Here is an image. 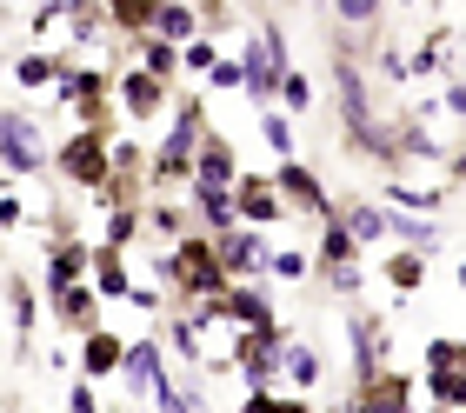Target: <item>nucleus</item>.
Instances as JSON below:
<instances>
[{
    "mask_svg": "<svg viewBox=\"0 0 466 413\" xmlns=\"http://www.w3.org/2000/svg\"><path fill=\"white\" fill-rule=\"evenodd\" d=\"M393 201L400 207H440V193L433 187H393Z\"/></svg>",
    "mask_w": 466,
    "mask_h": 413,
    "instance_id": "nucleus-34",
    "label": "nucleus"
},
{
    "mask_svg": "<svg viewBox=\"0 0 466 413\" xmlns=\"http://www.w3.org/2000/svg\"><path fill=\"white\" fill-rule=\"evenodd\" d=\"M194 181H200V187H227V181H233V147H227L220 134H207V140H200V167H194Z\"/></svg>",
    "mask_w": 466,
    "mask_h": 413,
    "instance_id": "nucleus-12",
    "label": "nucleus"
},
{
    "mask_svg": "<svg viewBox=\"0 0 466 413\" xmlns=\"http://www.w3.org/2000/svg\"><path fill=\"white\" fill-rule=\"evenodd\" d=\"M60 167H67L80 187H100V181L114 173V160H107V140H100L94 127H80V134H74L67 147H60Z\"/></svg>",
    "mask_w": 466,
    "mask_h": 413,
    "instance_id": "nucleus-3",
    "label": "nucleus"
},
{
    "mask_svg": "<svg viewBox=\"0 0 466 413\" xmlns=\"http://www.w3.org/2000/svg\"><path fill=\"white\" fill-rule=\"evenodd\" d=\"M360 413H407V374H380L373 387H360Z\"/></svg>",
    "mask_w": 466,
    "mask_h": 413,
    "instance_id": "nucleus-10",
    "label": "nucleus"
},
{
    "mask_svg": "<svg viewBox=\"0 0 466 413\" xmlns=\"http://www.w3.org/2000/svg\"><path fill=\"white\" fill-rule=\"evenodd\" d=\"M214 253H220V267L233 274V280H247V274H260V267H273V253L253 241V233H227V241H214Z\"/></svg>",
    "mask_w": 466,
    "mask_h": 413,
    "instance_id": "nucleus-6",
    "label": "nucleus"
},
{
    "mask_svg": "<svg viewBox=\"0 0 466 413\" xmlns=\"http://www.w3.org/2000/svg\"><path fill=\"white\" fill-rule=\"evenodd\" d=\"M333 14H340V20H347V27H360V20H373L380 7H373V0H340V7H333Z\"/></svg>",
    "mask_w": 466,
    "mask_h": 413,
    "instance_id": "nucleus-36",
    "label": "nucleus"
},
{
    "mask_svg": "<svg viewBox=\"0 0 466 413\" xmlns=\"http://www.w3.org/2000/svg\"><path fill=\"white\" fill-rule=\"evenodd\" d=\"M427 374H466V346L460 340H433L427 346Z\"/></svg>",
    "mask_w": 466,
    "mask_h": 413,
    "instance_id": "nucleus-22",
    "label": "nucleus"
},
{
    "mask_svg": "<svg viewBox=\"0 0 466 413\" xmlns=\"http://www.w3.org/2000/svg\"><path fill=\"white\" fill-rule=\"evenodd\" d=\"M200 213H207V227L220 233H233V213H240V201H227V187H200Z\"/></svg>",
    "mask_w": 466,
    "mask_h": 413,
    "instance_id": "nucleus-19",
    "label": "nucleus"
},
{
    "mask_svg": "<svg viewBox=\"0 0 466 413\" xmlns=\"http://www.w3.org/2000/svg\"><path fill=\"white\" fill-rule=\"evenodd\" d=\"M333 80H340V114H347V127H353V140L360 134H367V87H360V60L340 47V54H333Z\"/></svg>",
    "mask_w": 466,
    "mask_h": 413,
    "instance_id": "nucleus-5",
    "label": "nucleus"
},
{
    "mask_svg": "<svg viewBox=\"0 0 466 413\" xmlns=\"http://www.w3.org/2000/svg\"><path fill=\"white\" fill-rule=\"evenodd\" d=\"M280 367H287V380L300 387V394H307V387H320V354H313V346H300V340H293L287 354H280Z\"/></svg>",
    "mask_w": 466,
    "mask_h": 413,
    "instance_id": "nucleus-18",
    "label": "nucleus"
},
{
    "mask_svg": "<svg viewBox=\"0 0 466 413\" xmlns=\"http://www.w3.org/2000/svg\"><path fill=\"white\" fill-rule=\"evenodd\" d=\"M167 280H180L187 294H214V300H220V287H227V267H220V253L207 247V241H187L174 260H167Z\"/></svg>",
    "mask_w": 466,
    "mask_h": 413,
    "instance_id": "nucleus-2",
    "label": "nucleus"
},
{
    "mask_svg": "<svg viewBox=\"0 0 466 413\" xmlns=\"http://www.w3.org/2000/svg\"><path fill=\"white\" fill-rule=\"evenodd\" d=\"M14 80H20V87H47V80H60V60H54V54H27V60L14 67Z\"/></svg>",
    "mask_w": 466,
    "mask_h": 413,
    "instance_id": "nucleus-23",
    "label": "nucleus"
},
{
    "mask_svg": "<svg viewBox=\"0 0 466 413\" xmlns=\"http://www.w3.org/2000/svg\"><path fill=\"white\" fill-rule=\"evenodd\" d=\"M287 34H280V20H260V34H253V47H247V94L267 107V94H280L287 87Z\"/></svg>",
    "mask_w": 466,
    "mask_h": 413,
    "instance_id": "nucleus-1",
    "label": "nucleus"
},
{
    "mask_svg": "<svg viewBox=\"0 0 466 413\" xmlns=\"http://www.w3.org/2000/svg\"><path fill=\"white\" fill-rule=\"evenodd\" d=\"M0 134H7V173H34L40 167V140H34L27 107H7V114H0Z\"/></svg>",
    "mask_w": 466,
    "mask_h": 413,
    "instance_id": "nucleus-4",
    "label": "nucleus"
},
{
    "mask_svg": "<svg viewBox=\"0 0 466 413\" xmlns=\"http://www.w3.org/2000/svg\"><path fill=\"white\" fill-rule=\"evenodd\" d=\"M180 60H187V47H167L160 34H147V40H140V74H154V80H167V74L180 67Z\"/></svg>",
    "mask_w": 466,
    "mask_h": 413,
    "instance_id": "nucleus-16",
    "label": "nucleus"
},
{
    "mask_svg": "<svg viewBox=\"0 0 466 413\" xmlns=\"http://www.w3.org/2000/svg\"><path fill=\"white\" fill-rule=\"evenodd\" d=\"M94 280H100V294H134V287H127V267H120V247L94 253Z\"/></svg>",
    "mask_w": 466,
    "mask_h": 413,
    "instance_id": "nucleus-21",
    "label": "nucleus"
},
{
    "mask_svg": "<svg viewBox=\"0 0 466 413\" xmlns=\"http://www.w3.org/2000/svg\"><path fill=\"white\" fill-rule=\"evenodd\" d=\"M187 67H200V74H214V67H220V54H214V40H194V47H187Z\"/></svg>",
    "mask_w": 466,
    "mask_h": 413,
    "instance_id": "nucleus-33",
    "label": "nucleus"
},
{
    "mask_svg": "<svg viewBox=\"0 0 466 413\" xmlns=\"http://www.w3.org/2000/svg\"><path fill=\"white\" fill-rule=\"evenodd\" d=\"M120 374H127V387H134V394H160V346L154 340H127V367H120Z\"/></svg>",
    "mask_w": 466,
    "mask_h": 413,
    "instance_id": "nucleus-8",
    "label": "nucleus"
},
{
    "mask_svg": "<svg viewBox=\"0 0 466 413\" xmlns=\"http://www.w3.org/2000/svg\"><path fill=\"white\" fill-rule=\"evenodd\" d=\"M280 100L293 107V114H307V100H313V87H307V74H287V87H280Z\"/></svg>",
    "mask_w": 466,
    "mask_h": 413,
    "instance_id": "nucleus-31",
    "label": "nucleus"
},
{
    "mask_svg": "<svg viewBox=\"0 0 466 413\" xmlns=\"http://www.w3.org/2000/svg\"><path fill=\"white\" fill-rule=\"evenodd\" d=\"M154 227L160 233H180V207H154Z\"/></svg>",
    "mask_w": 466,
    "mask_h": 413,
    "instance_id": "nucleus-40",
    "label": "nucleus"
},
{
    "mask_svg": "<svg viewBox=\"0 0 466 413\" xmlns=\"http://www.w3.org/2000/svg\"><path fill=\"white\" fill-rule=\"evenodd\" d=\"M214 87H247V67H240V60H220V67H214Z\"/></svg>",
    "mask_w": 466,
    "mask_h": 413,
    "instance_id": "nucleus-37",
    "label": "nucleus"
},
{
    "mask_svg": "<svg viewBox=\"0 0 466 413\" xmlns=\"http://www.w3.org/2000/svg\"><path fill=\"white\" fill-rule=\"evenodd\" d=\"M387 274H393V287H420V280H427V260H420V253H400Z\"/></svg>",
    "mask_w": 466,
    "mask_h": 413,
    "instance_id": "nucleus-29",
    "label": "nucleus"
},
{
    "mask_svg": "<svg viewBox=\"0 0 466 413\" xmlns=\"http://www.w3.org/2000/svg\"><path fill=\"white\" fill-rule=\"evenodd\" d=\"M353 253H360V241L340 227V221H327V241H320V267L327 274H353Z\"/></svg>",
    "mask_w": 466,
    "mask_h": 413,
    "instance_id": "nucleus-15",
    "label": "nucleus"
},
{
    "mask_svg": "<svg viewBox=\"0 0 466 413\" xmlns=\"http://www.w3.org/2000/svg\"><path fill=\"white\" fill-rule=\"evenodd\" d=\"M273 274L280 280H307V253H273Z\"/></svg>",
    "mask_w": 466,
    "mask_h": 413,
    "instance_id": "nucleus-35",
    "label": "nucleus"
},
{
    "mask_svg": "<svg viewBox=\"0 0 466 413\" xmlns=\"http://www.w3.org/2000/svg\"><path fill=\"white\" fill-rule=\"evenodd\" d=\"M107 14L120 20V27H154V20H160V7H154V0H114Z\"/></svg>",
    "mask_w": 466,
    "mask_h": 413,
    "instance_id": "nucleus-25",
    "label": "nucleus"
},
{
    "mask_svg": "<svg viewBox=\"0 0 466 413\" xmlns=\"http://www.w3.org/2000/svg\"><path fill=\"white\" fill-rule=\"evenodd\" d=\"M260 134H267L273 154H293V134H287V120H280V114H260Z\"/></svg>",
    "mask_w": 466,
    "mask_h": 413,
    "instance_id": "nucleus-30",
    "label": "nucleus"
},
{
    "mask_svg": "<svg viewBox=\"0 0 466 413\" xmlns=\"http://www.w3.org/2000/svg\"><path fill=\"white\" fill-rule=\"evenodd\" d=\"M427 387L440 407H466V374H427Z\"/></svg>",
    "mask_w": 466,
    "mask_h": 413,
    "instance_id": "nucleus-27",
    "label": "nucleus"
},
{
    "mask_svg": "<svg viewBox=\"0 0 466 413\" xmlns=\"http://www.w3.org/2000/svg\"><path fill=\"white\" fill-rule=\"evenodd\" d=\"M387 233H400V241L420 247V253L433 247V227H427V221H413V213H387Z\"/></svg>",
    "mask_w": 466,
    "mask_h": 413,
    "instance_id": "nucleus-24",
    "label": "nucleus"
},
{
    "mask_svg": "<svg viewBox=\"0 0 466 413\" xmlns=\"http://www.w3.org/2000/svg\"><path fill=\"white\" fill-rule=\"evenodd\" d=\"M80 367H87V374L100 380V374H114V367H127V346H120L114 334H94V340H87V354H80Z\"/></svg>",
    "mask_w": 466,
    "mask_h": 413,
    "instance_id": "nucleus-17",
    "label": "nucleus"
},
{
    "mask_svg": "<svg viewBox=\"0 0 466 413\" xmlns=\"http://www.w3.org/2000/svg\"><path fill=\"white\" fill-rule=\"evenodd\" d=\"M447 114H466V87H460V80L447 87Z\"/></svg>",
    "mask_w": 466,
    "mask_h": 413,
    "instance_id": "nucleus-41",
    "label": "nucleus"
},
{
    "mask_svg": "<svg viewBox=\"0 0 466 413\" xmlns=\"http://www.w3.org/2000/svg\"><path fill=\"white\" fill-rule=\"evenodd\" d=\"M54 314H67L74 327H87V320H94V294H80V287H74V294H60V300H54Z\"/></svg>",
    "mask_w": 466,
    "mask_h": 413,
    "instance_id": "nucleus-28",
    "label": "nucleus"
},
{
    "mask_svg": "<svg viewBox=\"0 0 466 413\" xmlns=\"http://www.w3.org/2000/svg\"><path fill=\"white\" fill-rule=\"evenodd\" d=\"M67 413H100V400H94V387H74V400H67Z\"/></svg>",
    "mask_w": 466,
    "mask_h": 413,
    "instance_id": "nucleus-38",
    "label": "nucleus"
},
{
    "mask_svg": "<svg viewBox=\"0 0 466 413\" xmlns=\"http://www.w3.org/2000/svg\"><path fill=\"white\" fill-rule=\"evenodd\" d=\"M194 27H200V14H194V7H180V0H160V20H154V34L167 40V47H180V40L194 47Z\"/></svg>",
    "mask_w": 466,
    "mask_h": 413,
    "instance_id": "nucleus-13",
    "label": "nucleus"
},
{
    "mask_svg": "<svg viewBox=\"0 0 466 413\" xmlns=\"http://www.w3.org/2000/svg\"><path fill=\"white\" fill-rule=\"evenodd\" d=\"M453 173H460V181H466V154H460V160H453Z\"/></svg>",
    "mask_w": 466,
    "mask_h": 413,
    "instance_id": "nucleus-42",
    "label": "nucleus"
},
{
    "mask_svg": "<svg viewBox=\"0 0 466 413\" xmlns=\"http://www.w3.org/2000/svg\"><path fill=\"white\" fill-rule=\"evenodd\" d=\"M233 201H240V221L247 227H267V221H280V193H273V187H260V181H240V193H233Z\"/></svg>",
    "mask_w": 466,
    "mask_h": 413,
    "instance_id": "nucleus-9",
    "label": "nucleus"
},
{
    "mask_svg": "<svg viewBox=\"0 0 466 413\" xmlns=\"http://www.w3.org/2000/svg\"><path fill=\"white\" fill-rule=\"evenodd\" d=\"M107 241L120 247V241H134V213H114V227H107Z\"/></svg>",
    "mask_w": 466,
    "mask_h": 413,
    "instance_id": "nucleus-39",
    "label": "nucleus"
},
{
    "mask_svg": "<svg viewBox=\"0 0 466 413\" xmlns=\"http://www.w3.org/2000/svg\"><path fill=\"white\" fill-rule=\"evenodd\" d=\"M280 187H287L293 201H300V207L313 213V221H340V213H333V201H327V187L313 181V173H307L300 160H287V167H280Z\"/></svg>",
    "mask_w": 466,
    "mask_h": 413,
    "instance_id": "nucleus-7",
    "label": "nucleus"
},
{
    "mask_svg": "<svg viewBox=\"0 0 466 413\" xmlns=\"http://www.w3.org/2000/svg\"><path fill=\"white\" fill-rule=\"evenodd\" d=\"M120 100H127V114H134V120H154L160 114V80L154 74H127Z\"/></svg>",
    "mask_w": 466,
    "mask_h": 413,
    "instance_id": "nucleus-14",
    "label": "nucleus"
},
{
    "mask_svg": "<svg viewBox=\"0 0 466 413\" xmlns=\"http://www.w3.org/2000/svg\"><path fill=\"white\" fill-rule=\"evenodd\" d=\"M340 227L353 233V241H380V233H387V213H380V207H367V201H353V207L340 213Z\"/></svg>",
    "mask_w": 466,
    "mask_h": 413,
    "instance_id": "nucleus-20",
    "label": "nucleus"
},
{
    "mask_svg": "<svg viewBox=\"0 0 466 413\" xmlns=\"http://www.w3.org/2000/svg\"><path fill=\"white\" fill-rule=\"evenodd\" d=\"M80 274H87V247H67V241H60L54 247V260H47V294L60 300V294H74V280Z\"/></svg>",
    "mask_w": 466,
    "mask_h": 413,
    "instance_id": "nucleus-11",
    "label": "nucleus"
},
{
    "mask_svg": "<svg viewBox=\"0 0 466 413\" xmlns=\"http://www.w3.org/2000/svg\"><path fill=\"white\" fill-rule=\"evenodd\" d=\"M247 413H307V400H273V394H253Z\"/></svg>",
    "mask_w": 466,
    "mask_h": 413,
    "instance_id": "nucleus-32",
    "label": "nucleus"
},
{
    "mask_svg": "<svg viewBox=\"0 0 466 413\" xmlns=\"http://www.w3.org/2000/svg\"><path fill=\"white\" fill-rule=\"evenodd\" d=\"M460 287H466V267H460Z\"/></svg>",
    "mask_w": 466,
    "mask_h": 413,
    "instance_id": "nucleus-43",
    "label": "nucleus"
},
{
    "mask_svg": "<svg viewBox=\"0 0 466 413\" xmlns=\"http://www.w3.org/2000/svg\"><path fill=\"white\" fill-rule=\"evenodd\" d=\"M7 300H14V327L27 334V327H34V287H27V280H20V274L7 280Z\"/></svg>",
    "mask_w": 466,
    "mask_h": 413,
    "instance_id": "nucleus-26",
    "label": "nucleus"
}]
</instances>
